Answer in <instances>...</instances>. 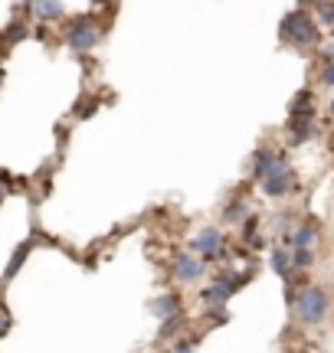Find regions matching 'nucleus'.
Masks as SVG:
<instances>
[{"label": "nucleus", "instance_id": "obj_4", "mask_svg": "<svg viewBox=\"0 0 334 353\" xmlns=\"http://www.w3.org/2000/svg\"><path fill=\"white\" fill-rule=\"evenodd\" d=\"M99 43V30L89 23V20H79L72 30H69V46L72 50H92Z\"/></svg>", "mask_w": 334, "mask_h": 353}, {"label": "nucleus", "instance_id": "obj_5", "mask_svg": "<svg viewBox=\"0 0 334 353\" xmlns=\"http://www.w3.org/2000/svg\"><path fill=\"white\" fill-rule=\"evenodd\" d=\"M193 249L206 259H217L219 249H223V236H219V229H204L197 239H193Z\"/></svg>", "mask_w": 334, "mask_h": 353}, {"label": "nucleus", "instance_id": "obj_6", "mask_svg": "<svg viewBox=\"0 0 334 353\" xmlns=\"http://www.w3.org/2000/svg\"><path fill=\"white\" fill-rule=\"evenodd\" d=\"M174 275H177L180 281H197V278L204 275V265L197 262L193 255H177V259H174Z\"/></svg>", "mask_w": 334, "mask_h": 353}, {"label": "nucleus", "instance_id": "obj_12", "mask_svg": "<svg viewBox=\"0 0 334 353\" xmlns=\"http://www.w3.org/2000/svg\"><path fill=\"white\" fill-rule=\"evenodd\" d=\"M311 262H315L311 249H295V255H292V265H298V268H308Z\"/></svg>", "mask_w": 334, "mask_h": 353}, {"label": "nucleus", "instance_id": "obj_19", "mask_svg": "<svg viewBox=\"0 0 334 353\" xmlns=\"http://www.w3.org/2000/svg\"><path fill=\"white\" fill-rule=\"evenodd\" d=\"M331 112H334V105H331Z\"/></svg>", "mask_w": 334, "mask_h": 353}, {"label": "nucleus", "instance_id": "obj_14", "mask_svg": "<svg viewBox=\"0 0 334 353\" xmlns=\"http://www.w3.org/2000/svg\"><path fill=\"white\" fill-rule=\"evenodd\" d=\"M272 268H275L279 275H288V262H285V252H275V255H272Z\"/></svg>", "mask_w": 334, "mask_h": 353}, {"label": "nucleus", "instance_id": "obj_2", "mask_svg": "<svg viewBox=\"0 0 334 353\" xmlns=\"http://www.w3.org/2000/svg\"><path fill=\"white\" fill-rule=\"evenodd\" d=\"M298 317L305 321V324H322L324 314H328V298H324L322 288H305L298 294Z\"/></svg>", "mask_w": 334, "mask_h": 353}, {"label": "nucleus", "instance_id": "obj_3", "mask_svg": "<svg viewBox=\"0 0 334 353\" xmlns=\"http://www.w3.org/2000/svg\"><path fill=\"white\" fill-rule=\"evenodd\" d=\"M239 288V278L233 275H219L210 281V288H204V301L210 304V307H219V304L230 301V294Z\"/></svg>", "mask_w": 334, "mask_h": 353}, {"label": "nucleus", "instance_id": "obj_16", "mask_svg": "<svg viewBox=\"0 0 334 353\" xmlns=\"http://www.w3.org/2000/svg\"><path fill=\"white\" fill-rule=\"evenodd\" d=\"M243 216H246L243 203H236V206H230V210H226V219H243Z\"/></svg>", "mask_w": 334, "mask_h": 353}, {"label": "nucleus", "instance_id": "obj_9", "mask_svg": "<svg viewBox=\"0 0 334 353\" xmlns=\"http://www.w3.org/2000/svg\"><path fill=\"white\" fill-rule=\"evenodd\" d=\"M151 311H155V317L167 321V317L177 314V298H174V294H164V298H157V301L151 304Z\"/></svg>", "mask_w": 334, "mask_h": 353}, {"label": "nucleus", "instance_id": "obj_10", "mask_svg": "<svg viewBox=\"0 0 334 353\" xmlns=\"http://www.w3.org/2000/svg\"><path fill=\"white\" fill-rule=\"evenodd\" d=\"M63 13V0H37V17L39 20H52Z\"/></svg>", "mask_w": 334, "mask_h": 353}, {"label": "nucleus", "instance_id": "obj_7", "mask_svg": "<svg viewBox=\"0 0 334 353\" xmlns=\"http://www.w3.org/2000/svg\"><path fill=\"white\" fill-rule=\"evenodd\" d=\"M288 187H292V174H288V167L262 180V193H266V196H282V193H288Z\"/></svg>", "mask_w": 334, "mask_h": 353}, {"label": "nucleus", "instance_id": "obj_1", "mask_svg": "<svg viewBox=\"0 0 334 353\" xmlns=\"http://www.w3.org/2000/svg\"><path fill=\"white\" fill-rule=\"evenodd\" d=\"M282 39L295 43V46H311V43L318 39L315 20H308L305 13H288L282 20Z\"/></svg>", "mask_w": 334, "mask_h": 353}, {"label": "nucleus", "instance_id": "obj_15", "mask_svg": "<svg viewBox=\"0 0 334 353\" xmlns=\"http://www.w3.org/2000/svg\"><path fill=\"white\" fill-rule=\"evenodd\" d=\"M318 13H322L324 23H334V3H322V7H318Z\"/></svg>", "mask_w": 334, "mask_h": 353}, {"label": "nucleus", "instance_id": "obj_18", "mask_svg": "<svg viewBox=\"0 0 334 353\" xmlns=\"http://www.w3.org/2000/svg\"><path fill=\"white\" fill-rule=\"evenodd\" d=\"M177 353H193V343H177Z\"/></svg>", "mask_w": 334, "mask_h": 353}, {"label": "nucleus", "instance_id": "obj_13", "mask_svg": "<svg viewBox=\"0 0 334 353\" xmlns=\"http://www.w3.org/2000/svg\"><path fill=\"white\" fill-rule=\"evenodd\" d=\"M180 324H184V317H180V314L167 317V321H164V327H161V334H157V337H174V330H177Z\"/></svg>", "mask_w": 334, "mask_h": 353}, {"label": "nucleus", "instance_id": "obj_11", "mask_svg": "<svg viewBox=\"0 0 334 353\" xmlns=\"http://www.w3.org/2000/svg\"><path fill=\"white\" fill-rule=\"evenodd\" d=\"M288 242H292L295 249H308L311 242H315V229H311V226H302V229H298V232H295V236H292Z\"/></svg>", "mask_w": 334, "mask_h": 353}, {"label": "nucleus", "instance_id": "obj_17", "mask_svg": "<svg viewBox=\"0 0 334 353\" xmlns=\"http://www.w3.org/2000/svg\"><path fill=\"white\" fill-rule=\"evenodd\" d=\"M322 79H324V85H334V63L328 65V69H324V76H322Z\"/></svg>", "mask_w": 334, "mask_h": 353}, {"label": "nucleus", "instance_id": "obj_8", "mask_svg": "<svg viewBox=\"0 0 334 353\" xmlns=\"http://www.w3.org/2000/svg\"><path fill=\"white\" fill-rule=\"evenodd\" d=\"M279 170H285V164L279 161V157H272V151H256V176L259 180H266V176L272 174H279Z\"/></svg>", "mask_w": 334, "mask_h": 353}]
</instances>
